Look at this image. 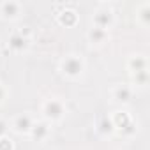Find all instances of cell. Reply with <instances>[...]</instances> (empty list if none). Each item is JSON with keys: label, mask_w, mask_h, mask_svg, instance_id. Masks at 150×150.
<instances>
[{"label": "cell", "mask_w": 150, "mask_h": 150, "mask_svg": "<svg viewBox=\"0 0 150 150\" xmlns=\"http://www.w3.org/2000/svg\"><path fill=\"white\" fill-rule=\"evenodd\" d=\"M62 71L67 74V76H78L83 71V62L81 58H78L76 55H71L62 62Z\"/></svg>", "instance_id": "obj_1"}, {"label": "cell", "mask_w": 150, "mask_h": 150, "mask_svg": "<svg viewBox=\"0 0 150 150\" xmlns=\"http://www.w3.org/2000/svg\"><path fill=\"white\" fill-rule=\"evenodd\" d=\"M44 115L46 118H51V120H58L62 115H64V104L57 99H50L46 104H44Z\"/></svg>", "instance_id": "obj_2"}, {"label": "cell", "mask_w": 150, "mask_h": 150, "mask_svg": "<svg viewBox=\"0 0 150 150\" xmlns=\"http://www.w3.org/2000/svg\"><path fill=\"white\" fill-rule=\"evenodd\" d=\"M113 21V11L108 9V7H101L97 13H96V27L99 28H108Z\"/></svg>", "instance_id": "obj_3"}, {"label": "cell", "mask_w": 150, "mask_h": 150, "mask_svg": "<svg viewBox=\"0 0 150 150\" xmlns=\"http://www.w3.org/2000/svg\"><path fill=\"white\" fill-rule=\"evenodd\" d=\"M0 11H2V14L6 18H16L21 11V6L18 2H4V4H0Z\"/></svg>", "instance_id": "obj_4"}, {"label": "cell", "mask_w": 150, "mask_h": 150, "mask_svg": "<svg viewBox=\"0 0 150 150\" xmlns=\"http://www.w3.org/2000/svg\"><path fill=\"white\" fill-rule=\"evenodd\" d=\"M32 125H34V122H32V118H30L28 115H20V117L14 120V129H16L18 132H28V131L32 129Z\"/></svg>", "instance_id": "obj_5"}, {"label": "cell", "mask_w": 150, "mask_h": 150, "mask_svg": "<svg viewBox=\"0 0 150 150\" xmlns=\"http://www.w3.org/2000/svg\"><path fill=\"white\" fill-rule=\"evenodd\" d=\"M9 44H11V48H13V50L21 51V50H25V48L28 46V39H27L23 34H13V37H11Z\"/></svg>", "instance_id": "obj_6"}, {"label": "cell", "mask_w": 150, "mask_h": 150, "mask_svg": "<svg viewBox=\"0 0 150 150\" xmlns=\"http://www.w3.org/2000/svg\"><path fill=\"white\" fill-rule=\"evenodd\" d=\"M88 37H90L92 42H103V41L108 37V30L99 28V27H94V28L88 32Z\"/></svg>", "instance_id": "obj_7"}, {"label": "cell", "mask_w": 150, "mask_h": 150, "mask_svg": "<svg viewBox=\"0 0 150 150\" xmlns=\"http://www.w3.org/2000/svg\"><path fill=\"white\" fill-rule=\"evenodd\" d=\"M115 99L117 101H122V103H127L131 99V88L122 85V87H117L115 88Z\"/></svg>", "instance_id": "obj_8"}, {"label": "cell", "mask_w": 150, "mask_h": 150, "mask_svg": "<svg viewBox=\"0 0 150 150\" xmlns=\"http://www.w3.org/2000/svg\"><path fill=\"white\" fill-rule=\"evenodd\" d=\"M30 132H32V136H34V138L41 139V138H44V136L48 134V127H46L44 124H34V125H32V129H30Z\"/></svg>", "instance_id": "obj_9"}, {"label": "cell", "mask_w": 150, "mask_h": 150, "mask_svg": "<svg viewBox=\"0 0 150 150\" xmlns=\"http://www.w3.org/2000/svg\"><path fill=\"white\" fill-rule=\"evenodd\" d=\"M67 18H71V23H74V21H76V13H74V11H64L62 13V16H60V21L62 23H65L67 21Z\"/></svg>", "instance_id": "obj_10"}, {"label": "cell", "mask_w": 150, "mask_h": 150, "mask_svg": "<svg viewBox=\"0 0 150 150\" xmlns=\"http://www.w3.org/2000/svg\"><path fill=\"white\" fill-rule=\"evenodd\" d=\"M6 131H7L6 122H4V120H0V136H4V134H6Z\"/></svg>", "instance_id": "obj_11"}, {"label": "cell", "mask_w": 150, "mask_h": 150, "mask_svg": "<svg viewBox=\"0 0 150 150\" xmlns=\"http://www.w3.org/2000/svg\"><path fill=\"white\" fill-rule=\"evenodd\" d=\"M2 99H4V88L0 87V101H2Z\"/></svg>", "instance_id": "obj_12"}]
</instances>
